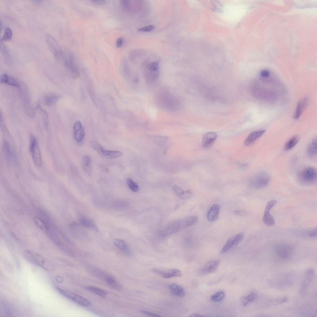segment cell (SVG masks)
I'll return each mask as SVG.
<instances>
[{
	"label": "cell",
	"mask_w": 317,
	"mask_h": 317,
	"mask_svg": "<svg viewBox=\"0 0 317 317\" xmlns=\"http://www.w3.org/2000/svg\"><path fill=\"white\" fill-rule=\"evenodd\" d=\"M25 258L29 262L46 270L51 271L54 266L50 261L41 255L29 250H25L23 253Z\"/></svg>",
	"instance_id": "7a4b0ae2"
},
{
	"label": "cell",
	"mask_w": 317,
	"mask_h": 317,
	"mask_svg": "<svg viewBox=\"0 0 317 317\" xmlns=\"http://www.w3.org/2000/svg\"><path fill=\"white\" fill-rule=\"evenodd\" d=\"M33 220L35 224L39 228L43 231L47 232L49 229L48 227L42 219L38 217H34L33 218Z\"/></svg>",
	"instance_id": "836d02e7"
},
{
	"label": "cell",
	"mask_w": 317,
	"mask_h": 317,
	"mask_svg": "<svg viewBox=\"0 0 317 317\" xmlns=\"http://www.w3.org/2000/svg\"><path fill=\"white\" fill-rule=\"evenodd\" d=\"M81 164L82 168L88 176L91 177L92 175V159L87 155L83 157L82 159Z\"/></svg>",
	"instance_id": "d6986e66"
},
{
	"label": "cell",
	"mask_w": 317,
	"mask_h": 317,
	"mask_svg": "<svg viewBox=\"0 0 317 317\" xmlns=\"http://www.w3.org/2000/svg\"><path fill=\"white\" fill-rule=\"evenodd\" d=\"M56 279L57 281L59 283L62 282L63 280V278L60 276H57Z\"/></svg>",
	"instance_id": "db71d44e"
},
{
	"label": "cell",
	"mask_w": 317,
	"mask_h": 317,
	"mask_svg": "<svg viewBox=\"0 0 317 317\" xmlns=\"http://www.w3.org/2000/svg\"><path fill=\"white\" fill-rule=\"evenodd\" d=\"M233 237L230 238L227 241L225 245L221 249L220 253L223 254L227 252L233 247Z\"/></svg>",
	"instance_id": "74e56055"
},
{
	"label": "cell",
	"mask_w": 317,
	"mask_h": 317,
	"mask_svg": "<svg viewBox=\"0 0 317 317\" xmlns=\"http://www.w3.org/2000/svg\"><path fill=\"white\" fill-rule=\"evenodd\" d=\"M92 2L97 5H103L104 4L106 1L105 0H92Z\"/></svg>",
	"instance_id": "816d5d0a"
},
{
	"label": "cell",
	"mask_w": 317,
	"mask_h": 317,
	"mask_svg": "<svg viewBox=\"0 0 317 317\" xmlns=\"http://www.w3.org/2000/svg\"><path fill=\"white\" fill-rule=\"evenodd\" d=\"M265 130H260L253 131L250 133L245 140L244 142L246 146L249 145L254 143L265 132Z\"/></svg>",
	"instance_id": "ffe728a7"
},
{
	"label": "cell",
	"mask_w": 317,
	"mask_h": 317,
	"mask_svg": "<svg viewBox=\"0 0 317 317\" xmlns=\"http://www.w3.org/2000/svg\"><path fill=\"white\" fill-rule=\"evenodd\" d=\"M154 29V26L149 25L139 28L137 29V30L139 32H149L153 30Z\"/></svg>",
	"instance_id": "ee69618b"
},
{
	"label": "cell",
	"mask_w": 317,
	"mask_h": 317,
	"mask_svg": "<svg viewBox=\"0 0 317 317\" xmlns=\"http://www.w3.org/2000/svg\"><path fill=\"white\" fill-rule=\"evenodd\" d=\"M315 276V273L314 270L309 268L306 271L300 287L299 293L301 294L304 295L306 293Z\"/></svg>",
	"instance_id": "8fae6325"
},
{
	"label": "cell",
	"mask_w": 317,
	"mask_h": 317,
	"mask_svg": "<svg viewBox=\"0 0 317 317\" xmlns=\"http://www.w3.org/2000/svg\"><path fill=\"white\" fill-rule=\"evenodd\" d=\"M85 289L89 292L96 294L102 297H105L107 294L105 291L96 287L89 286L85 287Z\"/></svg>",
	"instance_id": "83f0119b"
},
{
	"label": "cell",
	"mask_w": 317,
	"mask_h": 317,
	"mask_svg": "<svg viewBox=\"0 0 317 317\" xmlns=\"http://www.w3.org/2000/svg\"><path fill=\"white\" fill-rule=\"evenodd\" d=\"M12 32L11 29L7 27L4 30L3 35L1 39L2 41H6L10 40L12 37Z\"/></svg>",
	"instance_id": "f35d334b"
},
{
	"label": "cell",
	"mask_w": 317,
	"mask_h": 317,
	"mask_svg": "<svg viewBox=\"0 0 317 317\" xmlns=\"http://www.w3.org/2000/svg\"><path fill=\"white\" fill-rule=\"evenodd\" d=\"M220 262L219 260H213L207 263L200 269L199 274L205 275L214 272L219 266Z\"/></svg>",
	"instance_id": "7c38bea8"
},
{
	"label": "cell",
	"mask_w": 317,
	"mask_h": 317,
	"mask_svg": "<svg viewBox=\"0 0 317 317\" xmlns=\"http://www.w3.org/2000/svg\"><path fill=\"white\" fill-rule=\"evenodd\" d=\"M173 188L174 192L177 196L180 198L183 199L185 191L179 186L176 185H174Z\"/></svg>",
	"instance_id": "b9f144b4"
},
{
	"label": "cell",
	"mask_w": 317,
	"mask_h": 317,
	"mask_svg": "<svg viewBox=\"0 0 317 317\" xmlns=\"http://www.w3.org/2000/svg\"><path fill=\"white\" fill-rule=\"evenodd\" d=\"M260 75L262 77L266 78L269 76L270 73L269 71L267 70H263L261 71Z\"/></svg>",
	"instance_id": "7dc6e473"
},
{
	"label": "cell",
	"mask_w": 317,
	"mask_h": 317,
	"mask_svg": "<svg viewBox=\"0 0 317 317\" xmlns=\"http://www.w3.org/2000/svg\"><path fill=\"white\" fill-rule=\"evenodd\" d=\"M152 271L154 273L165 279L181 276L182 275L181 271L177 269H172L168 271H163L157 268H153Z\"/></svg>",
	"instance_id": "4fadbf2b"
},
{
	"label": "cell",
	"mask_w": 317,
	"mask_h": 317,
	"mask_svg": "<svg viewBox=\"0 0 317 317\" xmlns=\"http://www.w3.org/2000/svg\"><path fill=\"white\" fill-rule=\"evenodd\" d=\"M73 132L75 141L78 143L82 142L85 136V131L80 121H77L74 124Z\"/></svg>",
	"instance_id": "5bb4252c"
},
{
	"label": "cell",
	"mask_w": 317,
	"mask_h": 317,
	"mask_svg": "<svg viewBox=\"0 0 317 317\" xmlns=\"http://www.w3.org/2000/svg\"><path fill=\"white\" fill-rule=\"evenodd\" d=\"M123 42V39L122 37L118 38L116 41V45L117 47H120L122 45Z\"/></svg>",
	"instance_id": "f907efd6"
},
{
	"label": "cell",
	"mask_w": 317,
	"mask_h": 317,
	"mask_svg": "<svg viewBox=\"0 0 317 317\" xmlns=\"http://www.w3.org/2000/svg\"><path fill=\"white\" fill-rule=\"evenodd\" d=\"M234 212L236 215L240 216H244L247 214V212L244 210H235Z\"/></svg>",
	"instance_id": "681fc988"
},
{
	"label": "cell",
	"mask_w": 317,
	"mask_h": 317,
	"mask_svg": "<svg viewBox=\"0 0 317 317\" xmlns=\"http://www.w3.org/2000/svg\"><path fill=\"white\" fill-rule=\"evenodd\" d=\"M192 196V193L190 190H187L185 191L183 199H185L189 198L191 197Z\"/></svg>",
	"instance_id": "c3c4849f"
},
{
	"label": "cell",
	"mask_w": 317,
	"mask_h": 317,
	"mask_svg": "<svg viewBox=\"0 0 317 317\" xmlns=\"http://www.w3.org/2000/svg\"><path fill=\"white\" fill-rule=\"evenodd\" d=\"M58 247L62 250L72 257H75L73 251L67 246L59 241L57 244Z\"/></svg>",
	"instance_id": "d590c367"
},
{
	"label": "cell",
	"mask_w": 317,
	"mask_h": 317,
	"mask_svg": "<svg viewBox=\"0 0 317 317\" xmlns=\"http://www.w3.org/2000/svg\"><path fill=\"white\" fill-rule=\"evenodd\" d=\"M156 101L161 108L170 111L177 110L180 102L178 99L169 91L165 90L159 91L156 96Z\"/></svg>",
	"instance_id": "6da1fadb"
},
{
	"label": "cell",
	"mask_w": 317,
	"mask_h": 317,
	"mask_svg": "<svg viewBox=\"0 0 317 317\" xmlns=\"http://www.w3.org/2000/svg\"><path fill=\"white\" fill-rule=\"evenodd\" d=\"M288 298L286 297H282L270 300L268 304L270 305H280L288 302Z\"/></svg>",
	"instance_id": "e575fe53"
},
{
	"label": "cell",
	"mask_w": 317,
	"mask_h": 317,
	"mask_svg": "<svg viewBox=\"0 0 317 317\" xmlns=\"http://www.w3.org/2000/svg\"><path fill=\"white\" fill-rule=\"evenodd\" d=\"M37 110L41 112L42 117L43 125L45 129L48 131L49 128V117L48 114L46 111L44 109H42L39 104H37L36 106Z\"/></svg>",
	"instance_id": "484cf974"
},
{
	"label": "cell",
	"mask_w": 317,
	"mask_h": 317,
	"mask_svg": "<svg viewBox=\"0 0 317 317\" xmlns=\"http://www.w3.org/2000/svg\"><path fill=\"white\" fill-rule=\"evenodd\" d=\"M169 289L171 293L173 296L183 297L185 295L184 288L181 286L176 284H172L169 285Z\"/></svg>",
	"instance_id": "44dd1931"
},
{
	"label": "cell",
	"mask_w": 317,
	"mask_h": 317,
	"mask_svg": "<svg viewBox=\"0 0 317 317\" xmlns=\"http://www.w3.org/2000/svg\"><path fill=\"white\" fill-rule=\"evenodd\" d=\"M55 289L64 297L82 306L88 307L91 305L90 302L89 300L71 291L58 287H55Z\"/></svg>",
	"instance_id": "277c9868"
},
{
	"label": "cell",
	"mask_w": 317,
	"mask_h": 317,
	"mask_svg": "<svg viewBox=\"0 0 317 317\" xmlns=\"http://www.w3.org/2000/svg\"><path fill=\"white\" fill-rule=\"evenodd\" d=\"M316 170L311 167H307L301 170L298 174L300 181L306 185H310L315 183L317 180Z\"/></svg>",
	"instance_id": "5b68a950"
},
{
	"label": "cell",
	"mask_w": 317,
	"mask_h": 317,
	"mask_svg": "<svg viewBox=\"0 0 317 317\" xmlns=\"http://www.w3.org/2000/svg\"><path fill=\"white\" fill-rule=\"evenodd\" d=\"M271 208L266 206L263 220V222L268 226H272L275 224L274 219L270 213Z\"/></svg>",
	"instance_id": "d4e9b609"
},
{
	"label": "cell",
	"mask_w": 317,
	"mask_h": 317,
	"mask_svg": "<svg viewBox=\"0 0 317 317\" xmlns=\"http://www.w3.org/2000/svg\"><path fill=\"white\" fill-rule=\"evenodd\" d=\"M114 243L118 249L123 251L127 254H130V251L128 247L123 241L119 239H115L114 241Z\"/></svg>",
	"instance_id": "4316f807"
},
{
	"label": "cell",
	"mask_w": 317,
	"mask_h": 317,
	"mask_svg": "<svg viewBox=\"0 0 317 317\" xmlns=\"http://www.w3.org/2000/svg\"><path fill=\"white\" fill-rule=\"evenodd\" d=\"M78 219L80 224L85 227L91 229L96 232H98V228L93 220L88 219L81 214L79 215Z\"/></svg>",
	"instance_id": "2e32d148"
},
{
	"label": "cell",
	"mask_w": 317,
	"mask_h": 317,
	"mask_svg": "<svg viewBox=\"0 0 317 317\" xmlns=\"http://www.w3.org/2000/svg\"><path fill=\"white\" fill-rule=\"evenodd\" d=\"M0 49L1 52L7 62L11 64L12 63V59L9 52L2 41H0Z\"/></svg>",
	"instance_id": "4dcf8cb0"
},
{
	"label": "cell",
	"mask_w": 317,
	"mask_h": 317,
	"mask_svg": "<svg viewBox=\"0 0 317 317\" xmlns=\"http://www.w3.org/2000/svg\"><path fill=\"white\" fill-rule=\"evenodd\" d=\"M207 315H202L199 314L197 313H193L190 315L189 317H206Z\"/></svg>",
	"instance_id": "f5cc1de1"
},
{
	"label": "cell",
	"mask_w": 317,
	"mask_h": 317,
	"mask_svg": "<svg viewBox=\"0 0 317 317\" xmlns=\"http://www.w3.org/2000/svg\"><path fill=\"white\" fill-rule=\"evenodd\" d=\"M257 295L255 293H252L247 296L241 298V301L243 305L246 306L250 303L254 301L257 297Z\"/></svg>",
	"instance_id": "d6a6232c"
},
{
	"label": "cell",
	"mask_w": 317,
	"mask_h": 317,
	"mask_svg": "<svg viewBox=\"0 0 317 317\" xmlns=\"http://www.w3.org/2000/svg\"><path fill=\"white\" fill-rule=\"evenodd\" d=\"M105 280L107 284L113 289L117 290L121 289V287L119 284L113 277L111 276H106Z\"/></svg>",
	"instance_id": "1f68e13d"
},
{
	"label": "cell",
	"mask_w": 317,
	"mask_h": 317,
	"mask_svg": "<svg viewBox=\"0 0 317 317\" xmlns=\"http://www.w3.org/2000/svg\"><path fill=\"white\" fill-rule=\"evenodd\" d=\"M224 296L225 293L223 291H219L211 296V299L214 302H218L222 300Z\"/></svg>",
	"instance_id": "ab89813d"
},
{
	"label": "cell",
	"mask_w": 317,
	"mask_h": 317,
	"mask_svg": "<svg viewBox=\"0 0 317 317\" xmlns=\"http://www.w3.org/2000/svg\"><path fill=\"white\" fill-rule=\"evenodd\" d=\"M92 148L101 156L107 159H112L122 157L123 153L119 151L110 150L104 149L99 144L94 141L91 142Z\"/></svg>",
	"instance_id": "8992f818"
},
{
	"label": "cell",
	"mask_w": 317,
	"mask_h": 317,
	"mask_svg": "<svg viewBox=\"0 0 317 317\" xmlns=\"http://www.w3.org/2000/svg\"><path fill=\"white\" fill-rule=\"evenodd\" d=\"M159 74V64L158 61L152 62L148 64L144 72L146 80L149 82H154Z\"/></svg>",
	"instance_id": "30bf717a"
},
{
	"label": "cell",
	"mask_w": 317,
	"mask_h": 317,
	"mask_svg": "<svg viewBox=\"0 0 317 317\" xmlns=\"http://www.w3.org/2000/svg\"><path fill=\"white\" fill-rule=\"evenodd\" d=\"M270 180V177L268 173L264 171H260L253 176L250 180V185L254 189H260L267 186Z\"/></svg>",
	"instance_id": "3957f363"
},
{
	"label": "cell",
	"mask_w": 317,
	"mask_h": 317,
	"mask_svg": "<svg viewBox=\"0 0 317 317\" xmlns=\"http://www.w3.org/2000/svg\"><path fill=\"white\" fill-rule=\"evenodd\" d=\"M274 251L276 255L280 258L287 260L292 257L293 252V248L289 244L280 243L276 245Z\"/></svg>",
	"instance_id": "52a82bcc"
},
{
	"label": "cell",
	"mask_w": 317,
	"mask_h": 317,
	"mask_svg": "<svg viewBox=\"0 0 317 317\" xmlns=\"http://www.w3.org/2000/svg\"><path fill=\"white\" fill-rule=\"evenodd\" d=\"M31 137L29 150L34 163L39 167L42 164V158L38 141L34 136Z\"/></svg>",
	"instance_id": "ba28073f"
},
{
	"label": "cell",
	"mask_w": 317,
	"mask_h": 317,
	"mask_svg": "<svg viewBox=\"0 0 317 317\" xmlns=\"http://www.w3.org/2000/svg\"><path fill=\"white\" fill-rule=\"evenodd\" d=\"M299 139L300 137L298 135L291 137L285 144L284 146V150H288L292 148L297 144Z\"/></svg>",
	"instance_id": "f546056e"
},
{
	"label": "cell",
	"mask_w": 317,
	"mask_h": 317,
	"mask_svg": "<svg viewBox=\"0 0 317 317\" xmlns=\"http://www.w3.org/2000/svg\"><path fill=\"white\" fill-rule=\"evenodd\" d=\"M63 62L65 67L73 74L74 77H78L80 76L79 70L74 63L71 56L65 59Z\"/></svg>",
	"instance_id": "e0dca14e"
},
{
	"label": "cell",
	"mask_w": 317,
	"mask_h": 317,
	"mask_svg": "<svg viewBox=\"0 0 317 317\" xmlns=\"http://www.w3.org/2000/svg\"><path fill=\"white\" fill-rule=\"evenodd\" d=\"M45 38L49 49L55 58L59 60L62 56L63 53L58 43L53 37L48 33L45 34Z\"/></svg>",
	"instance_id": "9c48e42d"
},
{
	"label": "cell",
	"mask_w": 317,
	"mask_h": 317,
	"mask_svg": "<svg viewBox=\"0 0 317 317\" xmlns=\"http://www.w3.org/2000/svg\"><path fill=\"white\" fill-rule=\"evenodd\" d=\"M308 101V98L306 97H304L298 101L293 115L294 118L297 119L300 116L307 106Z\"/></svg>",
	"instance_id": "ac0fdd59"
},
{
	"label": "cell",
	"mask_w": 317,
	"mask_h": 317,
	"mask_svg": "<svg viewBox=\"0 0 317 317\" xmlns=\"http://www.w3.org/2000/svg\"><path fill=\"white\" fill-rule=\"evenodd\" d=\"M141 311L144 314H145L147 315L152 316V317H161V315H160L159 314L153 313L151 312H150L147 310H141Z\"/></svg>",
	"instance_id": "bcb514c9"
},
{
	"label": "cell",
	"mask_w": 317,
	"mask_h": 317,
	"mask_svg": "<svg viewBox=\"0 0 317 317\" xmlns=\"http://www.w3.org/2000/svg\"><path fill=\"white\" fill-rule=\"evenodd\" d=\"M219 206L217 204H214L211 206L207 215V218L209 221L214 222L217 219L219 216Z\"/></svg>",
	"instance_id": "cb8c5ba5"
},
{
	"label": "cell",
	"mask_w": 317,
	"mask_h": 317,
	"mask_svg": "<svg viewBox=\"0 0 317 317\" xmlns=\"http://www.w3.org/2000/svg\"><path fill=\"white\" fill-rule=\"evenodd\" d=\"M317 228L307 231L305 232L304 235L306 237L310 238H315L317 236Z\"/></svg>",
	"instance_id": "7bdbcfd3"
},
{
	"label": "cell",
	"mask_w": 317,
	"mask_h": 317,
	"mask_svg": "<svg viewBox=\"0 0 317 317\" xmlns=\"http://www.w3.org/2000/svg\"><path fill=\"white\" fill-rule=\"evenodd\" d=\"M60 98V96L56 94H48L44 97L43 103L46 106H51L56 103Z\"/></svg>",
	"instance_id": "603a6c76"
},
{
	"label": "cell",
	"mask_w": 317,
	"mask_h": 317,
	"mask_svg": "<svg viewBox=\"0 0 317 317\" xmlns=\"http://www.w3.org/2000/svg\"><path fill=\"white\" fill-rule=\"evenodd\" d=\"M217 137L216 133L214 132H209L205 134L203 137L202 145L204 149L209 148L212 144Z\"/></svg>",
	"instance_id": "9a60e30c"
},
{
	"label": "cell",
	"mask_w": 317,
	"mask_h": 317,
	"mask_svg": "<svg viewBox=\"0 0 317 317\" xmlns=\"http://www.w3.org/2000/svg\"><path fill=\"white\" fill-rule=\"evenodd\" d=\"M0 83L5 84L16 87H20V84L15 78L6 74H3L0 76Z\"/></svg>",
	"instance_id": "7402d4cb"
},
{
	"label": "cell",
	"mask_w": 317,
	"mask_h": 317,
	"mask_svg": "<svg viewBox=\"0 0 317 317\" xmlns=\"http://www.w3.org/2000/svg\"><path fill=\"white\" fill-rule=\"evenodd\" d=\"M244 237V234L243 232H240L234 237H233V246H236L242 240Z\"/></svg>",
	"instance_id": "60d3db41"
},
{
	"label": "cell",
	"mask_w": 317,
	"mask_h": 317,
	"mask_svg": "<svg viewBox=\"0 0 317 317\" xmlns=\"http://www.w3.org/2000/svg\"><path fill=\"white\" fill-rule=\"evenodd\" d=\"M317 142L316 138L313 140L308 146L307 150L308 155L311 157L315 156L317 154Z\"/></svg>",
	"instance_id": "f1b7e54d"
},
{
	"label": "cell",
	"mask_w": 317,
	"mask_h": 317,
	"mask_svg": "<svg viewBox=\"0 0 317 317\" xmlns=\"http://www.w3.org/2000/svg\"><path fill=\"white\" fill-rule=\"evenodd\" d=\"M127 183L128 187L132 191L136 192L139 191L140 188L138 185L132 179H127Z\"/></svg>",
	"instance_id": "8d00e7d4"
},
{
	"label": "cell",
	"mask_w": 317,
	"mask_h": 317,
	"mask_svg": "<svg viewBox=\"0 0 317 317\" xmlns=\"http://www.w3.org/2000/svg\"><path fill=\"white\" fill-rule=\"evenodd\" d=\"M4 144L5 150L7 155L9 157H12V154L9 144L7 141H5L4 142Z\"/></svg>",
	"instance_id": "f6af8a7d"
}]
</instances>
